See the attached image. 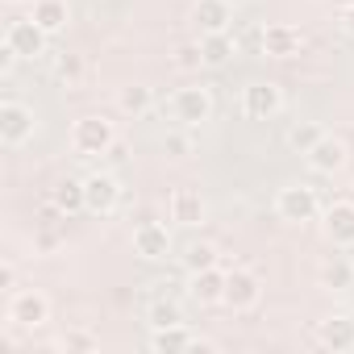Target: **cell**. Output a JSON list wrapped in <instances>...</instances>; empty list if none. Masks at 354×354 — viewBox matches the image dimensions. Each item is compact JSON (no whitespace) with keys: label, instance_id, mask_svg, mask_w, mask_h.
Here are the masks:
<instances>
[{"label":"cell","instance_id":"6da1fadb","mask_svg":"<svg viewBox=\"0 0 354 354\" xmlns=\"http://www.w3.org/2000/svg\"><path fill=\"white\" fill-rule=\"evenodd\" d=\"M71 150L84 154V158H96V154H113L117 150V129L109 117L100 113H88L71 125Z\"/></svg>","mask_w":354,"mask_h":354},{"label":"cell","instance_id":"7a4b0ae2","mask_svg":"<svg viewBox=\"0 0 354 354\" xmlns=\"http://www.w3.org/2000/svg\"><path fill=\"white\" fill-rule=\"evenodd\" d=\"M46 42H50V34L34 17H17L5 26V50L13 59H38V55H46Z\"/></svg>","mask_w":354,"mask_h":354},{"label":"cell","instance_id":"3957f363","mask_svg":"<svg viewBox=\"0 0 354 354\" xmlns=\"http://www.w3.org/2000/svg\"><path fill=\"white\" fill-rule=\"evenodd\" d=\"M275 213H279V221H288V225H304V221H317L321 201H317V192H313L308 184H288V188H279V196H275Z\"/></svg>","mask_w":354,"mask_h":354},{"label":"cell","instance_id":"277c9868","mask_svg":"<svg viewBox=\"0 0 354 354\" xmlns=\"http://www.w3.org/2000/svg\"><path fill=\"white\" fill-rule=\"evenodd\" d=\"M9 321L17 329H42L50 321V300L38 288H17L9 296Z\"/></svg>","mask_w":354,"mask_h":354},{"label":"cell","instance_id":"5b68a950","mask_svg":"<svg viewBox=\"0 0 354 354\" xmlns=\"http://www.w3.org/2000/svg\"><path fill=\"white\" fill-rule=\"evenodd\" d=\"M34 125H38V117H34L30 104H21V100H5V104H0V142H5L9 150L26 146L34 138Z\"/></svg>","mask_w":354,"mask_h":354},{"label":"cell","instance_id":"8992f818","mask_svg":"<svg viewBox=\"0 0 354 354\" xmlns=\"http://www.w3.org/2000/svg\"><path fill=\"white\" fill-rule=\"evenodd\" d=\"M242 113L250 121H271L283 113V88L271 84V80H259V84H246L242 88Z\"/></svg>","mask_w":354,"mask_h":354},{"label":"cell","instance_id":"52a82bcc","mask_svg":"<svg viewBox=\"0 0 354 354\" xmlns=\"http://www.w3.org/2000/svg\"><path fill=\"white\" fill-rule=\"evenodd\" d=\"M171 117L180 121V125H201L213 117V92L209 88H180L171 96Z\"/></svg>","mask_w":354,"mask_h":354},{"label":"cell","instance_id":"ba28073f","mask_svg":"<svg viewBox=\"0 0 354 354\" xmlns=\"http://www.w3.org/2000/svg\"><path fill=\"white\" fill-rule=\"evenodd\" d=\"M259 300H263V279H259L254 271H246V267L225 271V304H230L234 313H246V308H254Z\"/></svg>","mask_w":354,"mask_h":354},{"label":"cell","instance_id":"9c48e42d","mask_svg":"<svg viewBox=\"0 0 354 354\" xmlns=\"http://www.w3.org/2000/svg\"><path fill=\"white\" fill-rule=\"evenodd\" d=\"M117 201H121V184L113 180V175L96 171V175H88V180H84V205H88V213L109 217L117 209Z\"/></svg>","mask_w":354,"mask_h":354},{"label":"cell","instance_id":"30bf717a","mask_svg":"<svg viewBox=\"0 0 354 354\" xmlns=\"http://www.w3.org/2000/svg\"><path fill=\"white\" fill-rule=\"evenodd\" d=\"M325 238L337 250H354V201H333L325 209Z\"/></svg>","mask_w":354,"mask_h":354},{"label":"cell","instance_id":"8fae6325","mask_svg":"<svg viewBox=\"0 0 354 354\" xmlns=\"http://www.w3.org/2000/svg\"><path fill=\"white\" fill-rule=\"evenodd\" d=\"M133 254L146 259V263L167 259V254H171V234H167V225H158V221L133 225Z\"/></svg>","mask_w":354,"mask_h":354},{"label":"cell","instance_id":"7c38bea8","mask_svg":"<svg viewBox=\"0 0 354 354\" xmlns=\"http://www.w3.org/2000/svg\"><path fill=\"white\" fill-rule=\"evenodd\" d=\"M259 46H263V55H267V59H292V55H300V46H304V34H300L296 26H283V21H275V26H267V30H263Z\"/></svg>","mask_w":354,"mask_h":354},{"label":"cell","instance_id":"4fadbf2b","mask_svg":"<svg viewBox=\"0 0 354 354\" xmlns=\"http://www.w3.org/2000/svg\"><path fill=\"white\" fill-rule=\"evenodd\" d=\"M304 158H308V167H313L317 175H333V171H342V167H346L350 150H346V142H342V138L325 133V138H321V142H317Z\"/></svg>","mask_w":354,"mask_h":354},{"label":"cell","instance_id":"5bb4252c","mask_svg":"<svg viewBox=\"0 0 354 354\" xmlns=\"http://www.w3.org/2000/svg\"><path fill=\"white\" fill-rule=\"evenodd\" d=\"M317 337H321L325 350H333V354H350V350H354V317H350V313H333V317H325L321 329H317Z\"/></svg>","mask_w":354,"mask_h":354},{"label":"cell","instance_id":"9a60e30c","mask_svg":"<svg viewBox=\"0 0 354 354\" xmlns=\"http://www.w3.org/2000/svg\"><path fill=\"white\" fill-rule=\"evenodd\" d=\"M167 209H171V221H175V225H201V221L209 217L205 196L192 192V188H175L171 201H167Z\"/></svg>","mask_w":354,"mask_h":354},{"label":"cell","instance_id":"2e32d148","mask_svg":"<svg viewBox=\"0 0 354 354\" xmlns=\"http://www.w3.org/2000/svg\"><path fill=\"white\" fill-rule=\"evenodd\" d=\"M188 296H192L196 304H225V271H221V267L192 271V279H188Z\"/></svg>","mask_w":354,"mask_h":354},{"label":"cell","instance_id":"e0dca14e","mask_svg":"<svg viewBox=\"0 0 354 354\" xmlns=\"http://www.w3.org/2000/svg\"><path fill=\"white\" fill-rule=\"evenodd\" d=\"M317 283L325 292H350L354 288V259L346 254H325L321 267H317Z\"/></svg>","mask_w":354,"mask_h":354},{"label":"cell","instance_id":"ac0fdd59","mask_svg":"<svg viewBox=\"0 0 354 354\" xmlns=\"http://www.w3.org/2000/svg\"><path fill=\"white\" fill-rule=\"evenodd\" d=\"M230 17H234V5H225V0H196V5H192V26L201 34L230 30Z\"/></svg>","mask_w":354,"mask_h":354},{"label":"cell","instance_id":"d6986e66","mask_svg":"<svg viewBox=\"0 0 354 354\" xmlns=\"http://www.w3.org/2000/svg\"><path fill=\"white\" fill-rule=\"evenodd\" d=\"M30 17H34V21H38L46 34H59V30H67V21H71V9H67V0H34Z\"/></svg>","mask_w":354,"mask_h":354},{"label":"cell","instance_id":"ffe728a7","mask_svg":"<svg viewBox=\"0 0 354 354\" xmlns=\"http://www.w3.org/2000/svg\"><path fill=\"white\" fill-rule=\"evenodd\" d=\"M192 333L184 329V321L180 325H167V329H150V350H158V354H180V350H192Z\"/></svg>","mask_w":354,"mask_h":354},{"label":"cell","instance_id":"44dd1931","mask_svg":"<svg viewBox=\"0 0 354 354\" xmlns=\"http://www.w3.org/2000/svg\"><path fill=\"white\" fill-rule=\"evenodd\" d=\"M201 50H205V67H225L238 55V42H234L230 30H221V34H205L201 38Z\"/></svg>","mask_w":354,"mask_h":354},{"label":"cell","instance_id":"7402d4cb","mask_svg":"<svg viewBox=\"0 0 354 354\" xmlns=\"http://www.w3.org/2000/svg\"><path fill=\"white\" fill-rule=\"evenodd\" d=\"M117 109H121L125 117H146V113L154 109V92H150L146 84H129V88L117 92Z\"/></svg>","mask_w":354,"mask_h":354},{"label":"cell","instance_id":"603a6c76","mask_svg":"<svg viewBox=\"0 0 354 354\" xmlns=\"http://www.w3.org/2000/svg\"><path fill=\"white\" fill-rule=\"evenodd\" d=\"M50 205H55L63 217H71V213L88 209V205H84V180H59V184H55V192H50Z\"/></svg>","mask_w":354,"mask_h":354},{"label":"cell","instance_id":"cb8c5ba5","mask_svg":"<svg viewBox=\"0 0 354 354\" xmlns=\"http://www.w3.org/2000/svg\"><path fill=\"white\" fill-rule=\"evenodd\" d=\"M180 321H184V313H180V304H175L167 292L146 304V325L150 329H167V325H180Z\"/></svg>","mask_w":354,"mask_h":354},{"label":"cell","instance_id":"d4e9b609","mask_svg":"<svg viewBox=\"0 0 354 354\" xmlns=\"http://www.w3.org/2000/svg\"><path fill=\"white\" fill-rule=\"evenodd\" d=\"M84 75H88V67H84V59H80V55L63 50V55L55 59V80H59L63 88H80V84H84Z\"/></svg>","mask_w":354,"mask_h":354},{"label":"cell","instance_id":"484cf974","mask_svg":"<svg viewBox=\"0 0 354 354\" xmlns=\"http://www.w3.org/2000/svg\"><path fill=\"white\" fill-rule=\"evenodd\" d=\"M321 138H325V129H321L317 121H296V125L288 129V146H292L296 154H308Z\"/></svg>","mask_w":354,"mask_h":354},{"label":"cell","instance_id":"4316f807","mask_svg":"<svg viewBox=\"0 0 354 354\" xmlns=\"http://www.w3.org/2000/svg\"><path fill=\"white\" fill-rule=\"evenodd\" d=\"M180 263H184V271L192 275V271H205V267H217V250L209 246V242H192L184 254H180Z\"/></svg>","mask_w":354,"mask_h":354},{"label":"cell","instance_id":"83f0119b","mask_svg":"<svg viewBox=\"0 0 354 354\" xmlns=\"http://www.w3.org/2000/svg\"><path fill=\"white\" fill-rule=\"evenodd\" d=\"M175 67H180V71H201V67H205V50H201V42H184L180 50H175Z\"/></svg>","mask_w":354,"mask_h":354},{"label":"cell","instance_id":"f1b7e54d","mask_svg":"<svg viewBox=\"0 0 354 354\" xmlns=\"http://www.w3.org/2000/svg\"><path fill=\"white\" fill-rule=\"evenodd\" d=\"M59 346H63V350H96L100 342H96L92 329H67V333L59 337Z\"/></svg>","mask_w":354,"mask_h":354},{"label":"cell","instance_id":"f546056e","mask_svg":"<svg viewBox=\"0 0 354 354\" xmlns=\"http://www.w3.org/2000/svg\"><path fill=\"white\" fill-rule=\"evenodd\" d=\"M162 150H167L171 158H188V154L196 150V142H192V133H167Z\"/></svg>","mask_w":354,"mask_h":354},{"label":"cell","instance_id":"4dcf8cb0","mask_svg":"<svg viewBox=\"0 0 354 354\" xmlns=\"http://www.w3.org/2000/svg\"><path fill=\"white\" fill-rule=\"evenodd\" d=\"M59 242H63V238L55 234V225H50V221H42V230H38V238H34V246H38L42 254H50V250H59Z\"/></svg>","mask_w":354,"mask_h":354},{"label":"cell","instance_id":"1f68e13d","mask_svg":"<svg viewBox=\"0 0 354 354\" xmlns=\"http://www.w3.org/2000/svg\"><path fill=\"white\" fill-rule=\"evenodd\" d=\"M0 288H5L9 296L17 292V267L13 263H0Z\"/></svg>","mask_w":354,"mask_h":354},{"label":"cell","instance_id":"d6a6232c","mask_svg":"<svg viewBox=\"0 0 354 354\" xmlns=\"http://www.w3.org/2000/svg\"><path fill=\"white\" fill-rule=\"evenodd\" d=\"M342 30L354 38V5H346V13H342Z\"/></svg>","mask_w":354,"mask_h":354},{"label":"cell","instance_id":"836d02e7","mask_svg":"<svg viewBox=\"0 0 354 354\" xmlns=\"http://www.w3.org/2000/svg\"><path fill=\"white\" fill-rule=\"evenodd\" d=\"M225 5H234V9H238V5H246V0H225Z\"/></svg>","mask_w":354,"mask_h":354},{"label":"cell","instance_id":"e575fe53","mask_svg":"<svg viewBox=\"0 0 354 354\" xmlns=\"http://www.w3.org/2000/svg\"><path fill=\"white\" fill-rule=\"evenodd\" d=\"M9 5H26V0H9Z\"/></svg>","mask_w":354,"mask_h":354}]
</instances>
